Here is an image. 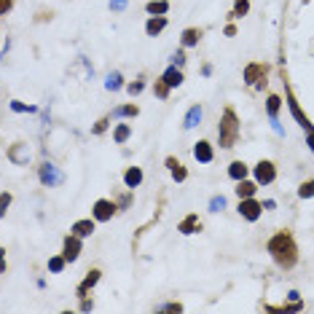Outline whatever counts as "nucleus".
<instances>
[{"mask_svg":"<svg viewBox=\"0 0 314 314\" xmlns=\"http://www.w3.org/2000/svg\"><path fill=\"white\" fill-rule=\"evenodd\" d=\"M269 253L282 269H293L298 263V247H295L293 234H288V231H279L269 239Z\"/></svg>","mask_w":314,"mask_h":314,"instance_id":"nucleus-1","label":"nucleus"},{"mask_svg":"<svg viewBox=\"0 0 314 314\" xmlns=\"http://www.w3.org/2000/svg\"><path fill=\"white\" fill-rule=\"evenodd\" d=\"M239 137V118L231 107H226L223 116H220V129H218V140H220V148H234Z\"/></svg>","mask_w":314,"mask_h":314,"instance_id":"nucleus-2","label":"nucleus"},{"mask_svg":"<svg viewBox=\"0 0 314 314\" xmlns=\"http://www.w3.org/2000/svg\"><path fill=\"white\" fill-rule=\"evenodd\" d=\"M274 178H277V164L274 161L263 158V161L255 164V183L258 185H269V183H274Z\"/></svg>","mask_w":314,"mask_h":314,"instance_id":"nucleus-3","label":"nucleus"},{"mask_svg":"<svg viewBox=\"0 0 314 314\" xmlns=\"http://www.w3.org/2000/svg\"><path fill=\"white\" fill-rule=\"evenodd\" d=\"M261 212H263V204L255 202L253 196H250V199H242V202H239V215H242L244 220H250V223H255V220L261 218Z\"/></svg>","mask_w":314,"mask_h":314,"instance_id":"nucleus-4","label":"nucleus"},{"mask_svg":"<svg viewBox=\"0 0 314 314\" xmlns=\"http://www.w3.org/2000/svg\"><path fill=\"white\" fill-rule=\"evenodd\" d=\"M38 175H41V183L43 185H49V188H54V185H59L62 180H65V175L59 172V169L54 167V164H41V167H38Z\"/></svg>","mask_w":314,"mask_h":314,"instance_id":"nucleus-5","label":"nucleus"},{"mask_svg":"<svg viewBox=\"0 0 314 314\" xmlns=\"http://www.w3.org/2000/svg\"><path fill=\"white\" fill-rule=\"evenodd\" d=\"M118 204L107 202V199H100V202H94V207H91V215H94V220H100V223H107V220L116 215Z\"/></svg>","mask_w":314,"mask_h":314,"instance_id":"nucleus-6","label":"nucleus"},{"mask_svg":"<svg viewBox=\"0 0 314 314\" xmlns=\"http://www.w3.org/2000/svg\"><path fill=\"white\" fill-rule=\"evenodd\" d=\"M266 73H269V65H247V67H244V81L255 83V86H263V83H266Z\"/></svg>","mask_w":314,"mask_h":314,"instance_id":"nucleus-7","label":"nucleus"},{"mask_svg":"<svg viewBox=\"0 0 314 314\" xmlns=\"http://www.w3.org/2000/svg\"><path fill=\"white\" fill-rule=\"evenodd\" d=\"M62 253H65V258H67V261H78V255H81V236H76V234L65 236Z\"/></svg>","mask_w":314,"mask_h":314,"instance_id":"nucleus-8","label":"nucleus"},{"mask_svg":"<svg viewBox=\"0 0 314 314\" xmlns=\"http://www.w3.org/2000/svg\"><path fill=\"white\" fill-rule=\"evenodd\" d=\"M288 107H290V113L295 116V121H298L301 127L306 129V132H312V124H309V118L304 116V110L298 107V102H295V97H293V91H290V89H288Z\"/></svg>","mask_w":314,"mask_h":314,"instance_id":"nucleus-9","label":"nucleus"},{"mask_svg":"<svg viewBox=\"0 0 314 314\" xmlns=\"http://www.w3.org/2000/svg\"><path fill=\"white\" fill-rule=\"evenodd\" d=\"M193 156H196L199 164H209V161H212V156H215V153H212V145H209L207 140H199L196 148H193Z\"/></svg>","mask_w":314,"mask_h":314,"instance_id":"nucleus-10","label":"nucleus"},{"mask_svg":"<svg viewBox=\"0 0 314 314\" xmlns=\"http://www.w3.org/2000/svg\"><path fill=\"white\" fill-rule=\"evenodd\" d=\"M247 175H250V167H247V164H244V161H234V164H228V178H231V180H244V178H247Z\"/></svg>","mask_w":314,"mask_h":314,"instance_id":"nucleus-11","label":"nucleus"},{"mask_svg":"<svg viewBox=\"0 0 314 314\" xmlns=\"http://www.w3.org/2000/svg\"><path fill=\"white\" fill-rule=\"evenodd\" d=\"M167 167H169V172H172V180H175V183H183V180L188 178V169H185V167H180L178 158H175V156H169V158H167Z\"/></svg>","mask_w":314,"mask_h":314,"instance_id":"nucleus-12","label":"nucleus"},{"mask_svg":"<svg viewBox=\"0 0 314 314\" xmlns=\"http://www.w3.org/2000/svg\"><path fill=\"white\" fill-rule=\"evenodd\" d=\"M255 191H258V183H253V180H239V185H236V196L239 199H250V196H255Z\"/></svg>","mask_w":314,"mask_h":314,"instance_id":"nucleus-13","label":"nucleus"},{"mask_svg":"<svg viewBox=\"0 0 314 314\" xmlns=\"http://www.w3.org/2000/svg\"><path fill=\"white\" fill-rule=\"evenodd\" d=\"M161 78L167 81V86H172V89H175V86H180V83L185 81V78H183V73H180V67H175V65H172V67H167Z\"/></svg>","mask_w":314,"mask_h":314,"instance_id":"nucleus-14","label":"nucleus"},{"mask_svg":"<svg viewBox=\"0 0 314 314\" xmlns=\"http://www.w3.org/2000/svg\"><path fill=\"white\" fill-rule=\"evenodd\" d=\"M100 277H102V274H100V269H91V271H89V277L83 279V282H81V288H78V295H86L89 290L94 288L97 282H100Z\"/></svg>","mask_w":314,"mask_h":314,"instance_id":"nucleus-15","label":"nucleus"},{"mask_svg":"<svg viewBox=\"0 0 314 314\" xmlns=\"http://www.w3.org/2000/svg\"><path fill=\"white\" fill-rule=\"evenodd\" d=\"M164 27H167V16H153L145 25V32L153 38V35H158V32H164Z\"/></svg>","mask_w":314,"mask_h":314,"instance_id":"nucleus-16","label":"nucleus"},{"mask_svg":"<svg viewBox=\"0 0 314 314\" xmlns=\"http://www.w3.org/2000/svg\"><path fill=\"white\" fill-rule=\"evenodd\" d=\"M124 183H127V188H137L142 183V169L140 167H129L127 175H124Z\"/></svg>","mask_w":314,"mask_h":314,"instance_id":"nucleus-17","label":"nucleus"},{"mask_svg":"<svg viewBox=\"0 0 314 314\" xmlns=\"http://www.w3.org/2000/svg\"><path fill=\"white\" fill-rule=\"evenodd\" d=\"M73 234H76V236H89L91 231H94V220H78V223H73V228H70Z\"/></svg>","mask_w":314,"mask_h":314,"instance_id":"nucleus-18","label":"nucleus"},{"mask_svg":"<svg viewBox=\"0 0 314 314\" xmlns=\"http://www.w3.org/2000/svg\"><path fill=\"white\" fill-rule=\"evenodd\" d=\"M145 11H148V14H153V16H164L169 11V3H167V0H151V3L145 5Z\"/></svg>","mask_w":314,"mask_h":314,"instance_id":"nucleus-19","label":"nucleus"},{"mask_svg":"<svg viewBox=\"0 0 314 314\" xmlns=\"http://www.w3.org/2000/svg\"><path fill=\"white\" fill-rule=\"evenodd\" d=\"M199 121H202V105H193L191 110L185 113V129L199 127Z\"/></svg>","mask_w":314,"mask_h":314,"instance_id":"nucleus-20","label":"nucleus"},{"mask_svg":"<svg viewBox=\"0 0 314 314\" xmlns=\"http://www.w3.org/2000/svg\"><path fill=\"white\" fill-rule=\"evenodd\" d=\"M199 38H202V30H196V27H191V30H185L180 35V41H183V49L185 46H196L199 43Z\"/></svg>","mask_w":314,"mask_h":314,"instance_id":"nucleus-21","label":"nucleus"},{"mask_svg":"<svg viewBox=\"0 0 314 314\" xmlns=\"http://www.w3.org/2000/svg\"><path fill=\"white\" fill-rule=\"evenodd\" d=\"M178 228H180V234H196L199 231V218H196V215H188Z\"/></svg>","mask_w":314,"mask_h":314,"instance_id":"nucleus-22","label":"nucleus"},{"mask_svg":"<svg viewBox=\"0 0 314 314\" xmlns=\"http://www.w3.org/2000/svg\"><path fill=\"white\" fill-rule=\"evenodd\" d=\"M121 86H124V76H121V73H110L107 81H105V89L107 91H118Z\"/></svg>","mask_w":314,"mask_h":314,"instance_id":"nucleus-23","label":"nucleus"},{"mask_svg":"<svg viewBox=\"0 0 314 314\" xmlns=\"http://www.w3.org/2000/svg\"><path fill=\"white\" fill-rule=\"evenodd\" d=\"M279 97L277 94H271L269 100H266V113H269V118H277V113H279Z\"/></svg>","mask_w":314,"mask_h":314,"instance_id":"nucleus-24","label":"nucleus"},{"mask_svg":"<svg viewBox=\"0 0 314 314\" xmlns=\"http://www.w3.org/2000/svg\"><path fill=\"white\" fill-rule=\"evenodd\" d=\"M129 134H132V129H129L127 124H118V127H116V132H113V137H116V142H127V140H129Z\"/></svg>","mask_w":314,"mask_h":314,"instance_id":"nucleus-25","label":"nucleus"},{"mask_svg":"<svg viewBox=\"0 0 314 314\" xmlns=\"http://www.w3.org/2000/svg\"><path fill=\"white\" fill-rule=\"evenodd\" d=\"M65 263H67V258H65V255H56V258H51V261H49V271L59 274L62 269H65Z\"/></svg>","mask_w":314,"mask_h":314,"instance_id":"nucleus-26","label":"nucleus"},{"mask_svg":"<svg viewBox=\"0 0 314 314\" xmlns=\"http://www.w3.org/2000/svg\"><path fill=\"white\" fill-rule=\"evenodd\" d=\"M116 116H118V118H132V116H137V105H124V107H116Z\"/></svg>","mask_w":314,"mask_h":314,"instance_id":"nucleus-27","label":"nucleus"},{"mask_svg":"<svg viewBox=\"0 0 314 314\" xmlns=\"http://www.w3.org/2000/svg\"><path fill=\"white\" fill-rule=\"evenodd\" d=\"M298 196H301V199H312V196H314V180H306L304 185L298 188Z\"/></svg>","mask_w":314,"mask_h":314,"instance_id":"nucleus-28","label":"nucleus"},{"mask_svg":"<svg viewBox=\"0 0 314 314\" xmlns=\"http://www.w3.org/2000/svg\"><path fill=\"white\" fill-rule=\"evenodd\" d=\"M247 11H250V0H236V5H234V14H231V16H236V19H239V16H244Z\"/></svg>","mask_w":314,"mask_h":314,"instance_id":"nucleus-29","label":"nucleus"},{"mask_svg":"<svg viewBox=\"0 0 314 314\" xmlns=\"http://www.w3.org/2000/svg\"><path fill=\"white\" fill-rule=\"evenodd\" d=\"M169 89H172V86H167V81H164V78H158V83H156V97H158V100H167V97H169Z\"/></svg>","mask_w":314,"mask_h":314,"instance_id":"nucleus-30","label":"nucleus"},{"mask_svg":"<svg viewBox=\"0 0 314 314\" xmlns=\"http://www.w3.org/2000/svg\"><path fill=\"white\" fill-rule=\"evenodd\" d=\"M11 110H16V113H35V105H25V102H11Z\"/></svg>","mask_w":314,"mask_h":314,"instance_id":"nucleus-31","label":"nucleus"},{"mask_svg":"<svg viewBox=\"0 0 314 314\" xmlns=\"http://www.w3.org/2000/svg\"><path fill=\"white\" fill-rule=\"evenodd\" d=\"M11 199H14V196H11L8 191H5V193H0V218H3V215H5V209H8Z\"/></svg>","mask_w":314,"mask_h":314,"instance_id":"nucleus-32","label":"nucleus"},{"mask_svg":"<svg viewBox=\"0 0 314 314\" xmlns=\"http://www.w3.org/2000/svg\"><path fill=\"white\" fill-rule=\"evenodd\" d=\"M223 207H226V199L223 196H215L212 202H209V212H220Z\"/></svg>","mask_w":314,"mask_h":314,"instance_id":"nucleus-33","label":"nucleus"},{"mask_svg":"<svg viewBox=\"0 0 314 314\" xmlns=\"http://www.w3.org/2000/svg\"><path fill=\"white\" fill-rule=\"evenodd\" d=\"M142 89H145V81H142V78H140V81H134V83H129V86H127V91H129V94H140V91Z\"/></svg>","mask_w":314,"mask_h":314,"instance_id":"nucleus-34","label":"nucleus"},{"mask_svg":"<svg viewBox=\"0 0 314 314\" xmlns=\"http://www.w3.org/2000/svg\"><path fill=\"white\" fill-rule=\"evenodd\" d=\"M8 158H14V161H19V164H25V153L19 151V145H14L8 151Z\"/></svg>","mask_w":314,"mask_h":314,"instance_id":"nucleus-35","label":"nucleus"},{"mask_svg":"<svg viewBox=\"0 0 314 314\" xmlns=\"http://www.w3.org/2000/svg\"><path fill=\"white\" fill-rule=\"evenodd\" d=\"M185 51H175V54H172V65L175 67H183V65H185Z\"/></svg>","mask_w":314,"mask_h":314,"instance_id":"nucleus-36","label":"nucleus"},{"mask_svg":"<svg viewBox=\"0 0 314 314\" xmlns=\"http://www.w3.org/2000/svg\"><path fill=\"white\" fill-rule=\"evenodd\" d=\"M105 129H107V118H102V121H97L94 127H91V132H94V134H102Z\"/></svg>","mask_w":314,"mask_h":314,"instance_id":"nucleus-37","label":"nucleus"},{"mask_svg":"<svg viewBox=\"0 0 314 314\" xmlns=\"http://www.w3.org/2000/svg\"><path fill=\"white\" fill-rule=\"evenodd\" d=\"M11 8H14V0H0V16H5Z\"/></svg>","mask_w":314,"mask_h":314,"instance_id":"nucleus-38","label":"nucleus"},{"mask_svg":"<svg viewBox=\"0 0 314 314\" xmlns=\"http://www.w3.org/2000/svg\"><path fill=\"white\" fill-rule=\"evenodd\" d=\"M110 8L118 11V8H127V0H110Z\"/></svg>","mask_w":314,"mask_h":314,"instance_id":"nucleus-39","label":"nucleus"},{"mask_svg":"<svg viewBox=\"0 0 314 314\" xmlns=\"http://www.w3.org/2000/svg\"><path fill=\"white\" fill-rule=\"evenodd\" d=\"M263 204V209H277V202H274V199H266V202H261Z\"/></svg>","mask_w":314,"mask_h":314,"instance_id":"nucleus-40","label":"nucleus"},{"mask_svg":"<svg viewBox=\"0 0 314 314\" xmlns=\"http://www.w3.org/2000/svg\"><path fill=\"white\" fill-rule=\"evenodd\" d=\"M161 309H164V312H180V304H164Z\"/></svg>","mask_w":314,"mask_h":314,"instance_id":"nucleus-41","label":"nucleus"},{"mask_svg":"<svg viewBox=\"0 0 314 314\" xmlns=\"http://www.w3.org/2000/svg\"><path fill=\"white\" fill-rule=\"evenodd\" d=\"M3 271H5V250L0 247V274H3Z\"/></svg>","mask_w":314,"mask_h":314,"instance_id":"nucleus-42","label":"nucleus"},{"mask_svg":"<svg viewBox=\"0 0 314 314\" xmlns=\"http://www.w3.org/2000/svg\"><path fill=\"white\" fill-rule=\"evenodd\" d=\"M306 140H309V148L314 151V129H312V132H306Z\"/></svg>","mask_w":314,"mask_h":314,"instance_id":"nucleus-43","label":"nucleus"}]
</instances>
